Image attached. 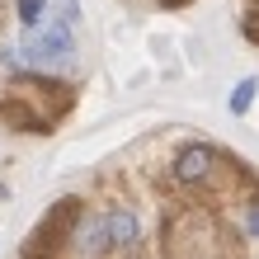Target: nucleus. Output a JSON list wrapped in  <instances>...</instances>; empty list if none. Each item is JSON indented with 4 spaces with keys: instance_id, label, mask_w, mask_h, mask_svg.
<instances>
[{
    "instance_id": "1",
    "label": "nucleus",
    "mask_w": 259,
    "mask_h": 259,
    "mask_svg": "<svg viewBox=\"0 0 259 259\" xmlns=\"http://www.w3.org/2000/svg\"><path fill=\"white\" fill-rule=\"evenodd\" d=\"M160 250L165 259H245V240L212 207L179 203L160 226Z\"/></svg>"
},
{
    "instance_id": "2",
    "label": "nucleus",
    "mask_w": 259,
    "mask_h": 259,
    "mask_svg": "<svg viewBox=\"0 0 259 259\" xmlns=\"http://www.w3.org/2000/svg\"><path fill=\"white\" fill-rule=\"evenodd\" d=\"M71 109V90L62 85H52V80H42V75H24V80H14V90L5 95V123L14 132H48L57 118H62Z\"/></svg>"
},
{
    "instance_id": "3",
    "label": "nucleus",
    "mask_w": 259,
    "mask_h": 259,
    "mask_svg": "<svg viewBox=\"0 0 259 259\" xmlns=\"http://www.w3.org/2000/svg\"><path fill=\"white\" fill-rule=\"evenodd\" d=\"M226 160L217 146H184L179 151V160H175V179L179 184H189V189H217L222 184V170H226Z\"/></svg>"
},
{
    "instance_id": "4",
    "label": "nucleus",
    "mask_w": 259,
    "mask_h": 259,
    "mask_svg": "<svg viewBox=\"0 0 259 259\" xmlns=\"http://www.w3.org/2000/svg\"><path fill=\"white\" fill-rule=\"evenodd\" d=\"M71 52H75V33H71V24H62V19H48L42 28H28V38H24V57L38 62V66L66 62Z\"/></svg>"
},
{
    "instance_id": "5",
    "label": "nucleus",
    "mask_w": 259,
    "mask_h": 259,
    "mask_svg": "<svg viewBox=\"0 0 259 259\" xmlns=\"http://www.w3.org/2000/svg\"><path fill=\"white\" fill-rule=\"evenodd\" d=\"M113 245H109V222L99 217V212H75L71 222V254L75 259H104Z\"/></svg>"
},
{
    "instance_id": "6",
    "label": "nucleus",
    "mask_w": 259,
    "mask_h": 259,
    "mask_svg": "<svg viewBox=\"0 0 259 259\" xmlns=\"http://www.w3.org/2000/svg\"><path fill=\"white\" fill-rule=\"evenodd\" d=\"M104 222H109V245H113V250H127L132 240H137V217H132L127 207L104 212Z\"/></svg>"
},
{
    "instance_id": "7",
    "label": "nucleus",
    "mask_w": 259,
    "mask_h": 259,
    "mask_svg": "<svg viewBox=\"0 0 259 259\" xmlns=\"http://www.w3.org/2000/svg\"><path fill=\"white\" fill-rule=\"evenodd\" d=\"M254 90H259V80H254V75H245V80H240V85L231 90V113H236V118H240V113H250Z\"/></svg>"
},
{
    "instance_id": "8",
    "label": "nucleus",
    "mask_w": 259,
    "mask_h": 259,
    "mask_svg": "<svg viewBox=\"0 0 259 259\" xmlns=\"http://www.w3.org/2000/svg\"><path fill=\"white\" fill-rule=\"evenodd\" d=\"M52 5V19H62V24H80V5H75V0H48Z\"/></svg>"
},
{
    "instance_id": "9",
    "label": "nucleus",
    "mask_w": 259,
    "mask_h": 259,
    "mask_svg": "<svg viewBox=\"0 0 259 259\" xmlns=\"http://www.w3.org/2000/svg\"><path fill=\"white\" fill-rule=\"evenodd\" d=\"M42 5H48V0H19V24L24 28H38L42 24Z\"/></svg>"
},
{
    "instance_id": "10",
    "label": "nucleus",
    "mask_w": 259,
    "mask_h": 259,
    "mask_svg": "<svg viewBox=\"0 0 259 259\" xmlns=\"http://www.w3.org/2000/svg\"><path fill=\"white\" fill-rule=\"evenodd\" d=\"M245 38L259 42V14H250V19H245Z\"/></svg>"
},
{
    "instance_id": "11",
    "label": "nucleus",
    "mask_w": 259,
    "mask_h": 259,
    "mask_svg": "<svg viewBox=\"0 0 259 259\" xmlns=\"http://www.w3.org/2000/svg\"><path fill=\"white\" fill-rule=\"evenodd\" d=\"M245 226H250V231H254V236H259V203H254V207H250V217H245Z\"/></svg>"
}]
</instances>
